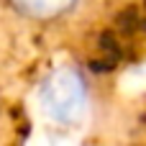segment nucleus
<instances>
[{
	"instance_id": "3",
	"label": "nucleus",
	"mask_w": 146,
	"mask_h": 146,
	"mask_svg": "<svg viewBox=\"0 0 146 146\" xmlns=\"http://www.w3.org/2000/svg\"><path fill=\"white\" fill-rule=\"evenodd\" d=\"M0 105H3V92H0Z\"/></svg>"
},
{
	"instance_id": "4",
	"label": "nucleus",
	"mask_w": 146,
	"mask_h": 146,
	"mask_svg": "<svg viewBox=\"0 0 146 146\" xmlns=\"http://www.w3.org/2000/svg\"><path fill=\"white\" fill-rule=\"evenodd\" d=\"M141 146H146V144H141Z\"/></svg>"
},
{
	"instance_id": "1",
	"label": "nucleus",
	"mask_w": 146,
	"mask_h": 146,
	"mask_svg": "<svg viewBox=\"0 0 146 146\" xmlns=\"http://www.w3.org/2000/svg\"><path fill=\"white\" fill-rule=\"evenodd\" d=\"M85 103H87V82L77 67L62 64L46 74L41 85V105L54 121L69 123L80 118Z\"/></svg>"
},
{
	"instance_id": "2",
	"label": "nucleus",
	"mask_w": 146,
	"mask_h": 146,
	"mask_svg": "<svg viewBox=\"0 0 146 146\" xmlns=\"http://www.w3.org/2000/svg\"><path fill=\"white\" fill-rule=\"evenodd\" d=\"M85 0H3V5L23 23L31 26H56L69 21Z\"/></svg>"
}]
</instances>
